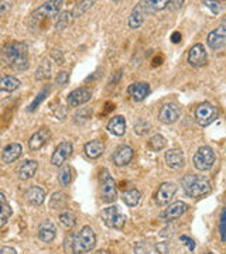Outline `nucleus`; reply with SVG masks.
Listing matches in <instances>:
<instances>
[{
	"instance_id": "1",
	"label": "nucleus",
	"mask_w": 226,
	"mask_h": 254,
	"mask_svg": "<svg viewBox=\"0 0 226 254\" xmlns=\"http://www.w3.org/2000/svg\"><path fill=\"white\" fill-rule=\"evenodd\" d=\"M3 60L16 71H26L28 68V47L26 43L11 41L3 48Z\"/></svg>"
},
{
	"instance_id": "2",
	"label": "nucleus",
	"mask_w": 226,
	"mask_h": 254,
	"mask_svg": "<svg viewBox=\"0 0 226 254\" xmlns=\"http://www.w3.org/2000/svg\"><path fill=\"white\" fill-rule=\"evenodd\" d=\"M181 187L190 198H201L211 192V182L201 175L187 174L181 180Z\"/></svg>"
},
{
	"instance_id": "3",
	"label": "nucleus",
	"mask_w": 226,
	"mask_h": 254,
	"mask_svg": "<svg viewBox=\"0 0 226 254\" xmlns=\"http://www.w3.org/2000/svg\"><path fill=\"white\" fill-rule=\"evenodd\" d=\"M96 245V235L90 226H83L79 230V233L74 235L73 240V253L85 254L93 250Z\"/></svg>"
},
{
	"instance_id": "4",
	"label": "nucleus",
	"mask_w": 226,
	"mask_h": 254,
	"mask_svg": "<svg viewBox=\"0 0 226 254\" xmlns=\"http://www.w3.org/2000/svg\"><path fill=\"white\" fill-rule=\"evenodd\" d=\"M100 200L105 203L115 202L118 198V190H116V184L113 181V178L110 177L108 170H102L100 173V188H99Z\"/></svg>"
},
{
	"instance_id": "5",
	"label": "nucleus",
	"mask_w": 226,
	"mask_h": 254,
	"mask_svg": "<svg viewBox=\"0 0 226 254\" xmlns=\"http://www.w3.org/2000/svg\"><path fill=\"white\" fill-rule=\"evenodd\" d=\"M61 4L63 1H45L44 4H41L38 9L33 13L31 16V23H33V27L43 23L44 20H50V18L55 17L58 14V11L61 9Z\"/></svg>"
},
{
	"instance_id": "6",
	"label": "nucleus",
	"mask_w": 226,
	"mask_h": 254,
	"mask_svg": "<svg viewBox=\"0 0 226 254\" xmlns=\"http://www.w3.org/2000/svg\"><path fill=\"white\" fill-rule=\"evenodd\" d=\"M100 218L103 220V223L110 229H116V230H122L125 225H126V215H123L120 212V209L118 206H108L102 210Z\"/></svg>"
},
{
	"instance_id": "7",
	"label": "nucleus",
	"mask_w": 226,
	"mask_h": 254,
	"mask_svg": "<svg viewBox=\"0 0 226 254\" xmlns=\"http://www.w3.org/2000/svg\"><path fill=\"white\" fill-rule=\"evenodd\" d=\"M215 164V153L209 145H202L194 154V165L199 171H208Z\"/></svg>"
},
{
	"instance_id": "8",
	"label": "nucleus",
	"mask_w": 226,
	"mask_h": 254,
	"mask_svg": "<svg viewBox=\"0 0 226 254\" xmlns=\"http://www.w3.org/2000/svg\"><path fill=\"white\" fill-rule=\"evenodd\" d=\"M218 118V109L211 105L208 102H204L197 106L195 109V120L201 126H209L211 123H214Z\"/></svg>"
},
{
	"instance_id": "9",
	"label": "nucleus",
	"mask_w": 226,
	"mask_h": 254,
	"mask_svg": "<svg viewBox=\"0 0 226 254\" xmlns=\"http://www.w3.org/2000/svg\"><path fill=\"white\" fill-rule=\"evenodd\" d=\"M181 116L180 108L175 103H165L161 106L158 112V120L164 125H172L175 123Z\"/></svg>"
},
{
	"instance_id": "10",
	"label": "nucleus",
	"mask_w": 226,
	"mask_h": 254,
	"mask_svg": "<svg viewBox=\"0 0 226 254\" xmlns=\"http://www.w3.org/2000/svg\"><path fill=\"white\" fill-rule=\"evenodd\" d=\"M208 61V54L202 44H195L188 51V64L194 68H201Z\"/></svg>"
},
{
	"instance_id": "11",
	"label": "nucleus",
	"mask_w": 226,
	"mask_h": 254,
	"mask_svg": "<svg viewBox=\"0 0 226 254\" xmlns=\"http://www.w3.org/2000/svg\"><path fill=\"white\" fill-rule=\"evenodd\" d=\"M177 192V185L174 182H163L155 192V202L158 205H167L174 198Z\"/></svg>"
},
{
	"instance_id": "12",
	"label": "nucleus",
	"mask_w": 226,
	"mask_h": 254,
	"mask_svg": "<svg viewBox=\"0 0 226 254\" xmlns=\"http://www.w3.org/2000/svg\"><path fill=\"white\" fill-rule=\"evenodd\" d=\"M73 144H71L70 141H63V143H60V144L57 145L53 157H51V164L55 165V167H61V165L65 163V160H68L70 155L73 154Z\"/></svg>"
},
{
	"instance_id": "13",
	"label": "nucleus",
	"mask_w": 226,
	"mask_h": 254,
	"mask_svg": "<svg viewBox=\"0 0 226 254\" xmlns=\"http://www.w3.org/2000/svg\"><path fill=\"white\" fill-rule=\"evenodd\" d=\"M50 137H51V133H50V128H48V127L40 128V130L36 131L33 136L30 137V140H28V147H30V150H33V151L41 150V148L48 143Z\"/></svg>"
},
{
	"instance_id": "14",
	"label": "nucleus",
	"mask_w": 226,
	"mask_h": 254,
	"mask_svg": "<svg viewBox=\"0 0 226 254\" xmlns=\"http://www.w3.org/2000/svg\"><path fill=\"white\" fill-rule=\"evenodd\" d=\"M187 209H188V205L185 203V202H174L171 203L168 208L164 210L163 213L160 215V218L165 220V222H171V220H175V219L181 218L185 212H187Z\"/></svg>"
},
{
	"instance_id": "15",
	"label": "nucleus",
	"mask_w": 226,
	"mask_h": 254,
	"mask_svg": "<svg viewBox=\"0 0 226 254\" xmlns=\"http://www.w3.org/2000/svg\"><path fill=\"white\" fill-rule=\"evenodd\" d=\"M90 98H92V92L88 88H78L67 96V103L71 108H76V106H81L83 103L89 102Z\"/></svg>"
},
{
	"instance_id": "16",
	"label": "nucleus",
	"mask_w": 226,
	"mask_h": 254,
	"mask_svg": "<svg viewBox=\"0 0 226 254\" xmlns=\"http://www.w3.org/2000/svg\"><path fill=\"white\" fill-rule=\"evenodd\" d=\"M207 43H208L209 48H212L215 51L224 48L226 44V28L221 24L214 31H211L208 34V38H207Z\"/></svg>"
},
{
	"instance_id": "17",
	"label": "nucleus",
	"mask_w": 226,
	"mask_h": 254,
	"mask_svg": "<svg viewBox=\"0 0 226 254\" xmlns=\"http://www.w3.org/2000/svg\"><path fill=\"white\" fill-rule=\"evenodd\" d=\"M133 155H135V151H133L132 147H129V145H122V147H119L118 150L113 153V155H112V161H113V164H115L116 167H125V165H127V164L133 160Z\"/></svg>"
},
{
	"instance_id": "18",
	"label": "nucleus",
	"mask_w": 226,
	"mask_h": 254,
	"mask_svg": "<svg viewBox=\"0 0 226 254\" xmlns=\"http://www.w3.org/2000/svg\"><path fill=\"white\" fill-rule=\"evenodd\" d=\"M165 163L172 170H181L185 165V155L181 148H171L165 153Z\"/></svg>"
},
{
	"instance_id": "19",
	"label": "nucleus",
	"mask_w": 226,
	"mask_h": 254,
	"mask_svg": "<svg viewBox=\"0 0 226 254\" xmlns=\"http://www.w3.org/2000/svg\"><path fill=\"white\" fill-rule=\"evenodd\" d=\"M57 236V227L51 220H44L38 226V239L44 243H51Z\"/></svg>"
},
{
	"instance_id": "20",
	"label": "nucleus",
	"mask_w": 226,
	"mask_h": 254,
	"mask_svg": "<svg viewBox=\"0 0 226 254\" xmlns=\"http://www.w3.org/2000/svg\"><path fill=\"white\" fill-rule=\"evenodd\" d=\"M150 92V86L149 83L146 82H139V83H132L129 88H127V93L132 96V99L135 102H142L147 98Z\"/></svg>"
},
{
	"instance_id": "21",
	"label": "nucleus",
	"mask_w": 226,
	"mask_h": 254,
	"mask_svg": "<svg viewBox=\"0 0 226 254\" xmlns=\"http://www.w3.org/2000/svg\"><path fill=\"white\" fill-rule=\"evenodd\" d=\"M23 153V147L18 143H11V144L6 145L1 151V160L4 164L14 163L17 158H20V155Z\"/></svg>"
},
{
	"instance_id": "22",
	"label": "nucleus",
	"mask_w": 226,
	"mask_h": 254,
	"mask_svg": "<svg viewBox=\"0 0 226 254\" xmlns=\"http://www.w3.org/2000/svg\"><path fill=\"white\" fill-rule=\"evenodd\" d=\"M45 199V190L41 187L33 185L26 190V200L31 206H40Z\"/></svg>"
},
{
	"instance_id": "23",
	"label": "nucleus",
	"mask_w": 226,
	"mask_h": 254,
	"mask_svg": "<svg viewBox=\"0 0 226 254\" xmlns=\"http://www.w3.org/2000/svg\"><path fill=\"white\" fill-rule=\"evenodd\" d=\"M37 168H38V163L34 160H26L23 164H20L17 170V175L20 180L23 181H27L30 178H33L37 173Z\"/></svg>"
},
{
	"instance_id": "24",
	"label": "nucleus",
	"mask_w": 226,
	"mask_h": 254,
	"mask_svg": "<svg viewBox=\"0 0 226 254\" xmlns=\"http://www.w3.org/2000/svg\"><path fill=\"white\" fill-rule=\"evenodd\" d=\"M108 130L113 136H123L126 131V120L123 116H113L108 122Z\"/></svg>"
},
{
	"instance_id": "25",
	"label": "nucleus",
	"mask_w": 226,
	"mask_h": 254,
	"mask_svg": "<svg viewBox=\"0 0 226 254\" xmlns=\"http://www.w3.org/2000/svg\"><path fill=\"white\" fill-rule=\"evenodd\" d=\"M103 150H105V145L100 140H92V141H88L85 147H83V151L86 157H89L90 160H96L99 158L100 155L103 154Z\"/></svg>"
},
{
	"instance_id": "26",
	"label": "nucleus",
	"mask_w": 226,
	"mask_h": 254,
	"mask_svg": "<svg viewBox=\"0 0 226 254\" xmlns=\"http://www.w3.org/2000/svg\"><path fill=\"white\" fill-rule=\"evenodd\" d=\"M145 16L146 13L143 10V6H142V3H139L135 9L132 10V13L129 16V27L133 28V30L140 27L143 24V21H145Z\"/></svg>"
},
{
	"instance_id": "27",
	"label": "nucleus",
	"mask_w": 226,
	"mask_h": 254,
	"mask_svg": "<svg viewBox=\"0 0 226 254\" xmlns=\"http://www.w3.org/2000/svg\"><path fill=\"white\" fill-rule=\"evenodd\" d=\"M168 4H170L168 0H147V1H142L143 10L147 14H153V13H157L160 10H164Z\"/></svg>"
},
{
	"instance_id": "28",
	"label": "nucleus",
	"mask_w": 226,
	"mask_h": 254,
	"mask_svg": "<svg viewBox=\"0 0 226 254\" xmlns=\"http://www.w3.org/2000/svg\"><path fill=\"white\" fill-rule=\"evenodd\" d=\"M122 199L123 202L126 203L127 206H130V208H135L137 206L139 203H140V199H142V193H140V190H129L126 192H123V196H122Z\"/></svg>"
},
{
	"instance_id": "29",
	"label": "nucleus",
	"mask_w": 226,
	"mask_h": 254,
	"mask_svg": "<svg viewBox=\"0 0 226 254\" xmlns=\"http://www.w3.org/2000/svg\"><path fill=\"white\" fill-rule=\"evenodd\" d=\"M0 212H1V218H0L1 222H0V226H4V225L7 223V220L10 219V216H11L13 210H11V206L7 203L6 196H4L3 192H0Z\"/></svg>"
},
{
	"instance_id": "30",
	"label": "nucleus",
	"mask_w": 226,
	"mask_h": 254,
	"mask_svg": "<svg viewBox=\"0 0 226 254\" xmlns=\"http://www.w3.org/2000/svg\"><path fill=\"white\" fill-rule=\"evenodd\" d=\"M21 82L18 81L16 76H11V75H7V76H3L1 81H0V89L3 92H13L16 91L17 88H20Z\"/></svg>"
},
{
	"instance_id": "31",
	"label": "nucleus",
	"mask_w": 226,
	"mask_h": 254,
	"mask_svg": "<svg viewBox=\"0 0 226 254\" xmlns=\"http://www.w3.org/2000/svg\"><path fill=\"white\" fill-rule=\"evenodd\" d=\"M51 76V64L48 60H44L41 65L37 68L36 79L37 81H47Z\"/></svg>"
},
{
	"instance_id": "32",
	"label": "nucleus",
	"mask_w": 226,
	"mask_h": 254,
	"mask_svg": "<svg viewBox=\"0 0 226 254\" xmlns=\"http://www.w3.org/2000/svg\"><path fill=\"white\" fill-rule=\"evenodd\" d=\"M67 205V196L64 192H54L51 199H50V209H63Z\"/></svg>"
},
{
	"instance_id": "33",
	"label": "nucleus",
	"mask_w": 226,
	"mask_h": 254,
	"mask_svg": "<svg viewBox=\"0 0 226 254\" xmlns=\"http://www.w3.org/2000/svg\"><path fill=\"white\" fill-rule=\"evenodd\" d=\"M147 145L153 151H160V150H163L164 147L167 145V140L161 134H155V136H153L147 141Z\"/></svg>"
},
{
	"instance_id": "34",
	"label": "nucleus",
	"mask_w": 226,
	"mask_h": 254,
	"mask_svg": "<svg viewBox=\"0 0 226 254\" xmlns=\"http://www.w3.org/2000/svg\"><path fill=\"white\" fill-rule=\"evenodd\" d=\"M60 223L65 229H73L76 225V218H75V215H74L71 210H67V212H63L60 215Z\"/></svg>"
},
{
	"instance_id": "35",
	"label": "nucleus",
	"mask_w": 226,
	"mask_h": 254,
	"mask_svg": "<svg viewBox=\"0 0 226 254\" xmlns=\"http://www.w3.org/2000/svg\"><path fill=\"white\" fill-rule=\"evenodd\" d=\"M73 11H63L58 17H57V28L58 30H64V28H67L70 24H71V21H73Z\"/></svg>"
},
{
	"instance_id": "36",
	"label": "nucleus",
	"mask_w": 226,
	"mask_h": 254,
	"mask_svg": "<svg viewBox=\"0 0 226 254\" xmlns=\"http://www.w3.org/2000/svg\"><path fill=\"white\" fill-rule=\"evenodd\" d=\"M71 167L70 165H63L58 171V181L63 187H67L71 182Z\"/></svg>"
},
{
	"instance_id": "37",
	"label": "nucleus",
	"mask_w": 226,
	"mask_h": 254,
	"mask_svg": "<svg viewBox=\"0 0 226 254\" xmlns=\"http://www.w3.org/2000/svg\"><path fill=\"white\" fill-rule=\"evenodd\" d=\"M50 89H51V88H50L48 85L45 86L44 89H41V92H40V93H38V95L36 96V99L33 100V102H31V105L28 106V112H34V110H36L37 108L40 106V103H41V102L45 99V96L48 95Z\"/></svg>"
},
{
	"instance_id": "38",
	"label": "nucleus",
	"mask_w": 226,
	"mask_h": 254,
	"mask_svg": "<svg viewBox=\"0 0 226 254\" xmlns=\"http://www.w3.org/2000/svg\"><path fill=\"white\" fill-rule=\"evenodd\" d=\"M95 4V1H81V3H78L73 10V16L74 18L75 17H81L82 14L86 11L88 9H90L92 6Z\"/></svg>"
},
{
	"instance_id": "39",
	"label": "nucleus",
	"mask_w": 226,
	"mask_h": 254,
	"mask_svg": "<svg viewBox=\"0 0 226 254\" xmlns=\"http://www.w3.org/2000/svg\"><path fill=\"white\" fill-rule=\"evenodd\" d=\"M135 131L137 134H140V136L149 133V131H150V123L146 122L145 119H139L135 123Z\"/></svg>"
},
{
	"instance_id": "40",
	"label": "nucleus",
	"mask_w": 226,
	"mask_h": 254,
	"mask_svg": "<svg viewBox=\"0 0 226 254\" xmlns=\"http://www.w3.org/2000/svg\"><path fill=\"white\" fill-rule=\"evenodd\" d=\"M219 233L222 242H226V209H222L219 216Z\"/></svg>"
},
{
	"instance_id": "41",
	"label": "nucleus",
	"mask_w": 226,
	"mask_h": 254,
	"mask_svg": "<svg viewBox=\"0 0 226 254\" xmlns=\"http://www.w3.org/2000/svg\"><path fill=\"white\" fill-rule=\"evenodd\" d=\"M135 254H151V247L145 242H140L136 245Z\"/></svg>"
},
{
	"instance_id": "42",
	"label": "nucleus",
	"mask_w": 226,
	"mask_h": 254,
	"mask_svg": "<svg viewBox=\"0 0 226 254\" xmlns=\"http://www.w3.org/2000/svg\"><path fill=\"white\" fill-rule=\"evenodd\" d=\"M202 6H205V7H208L214 14H218L219 13V10H221V3L219 1H211V0H205V1H202Z\"/></svg>"
},
{
	"instance_id": "43",
	"label": "nucleus",
	"mask_w": 226,
	"mask_h": 254,
	"mask_svg": "<svg viewBox=\"0 0 226 254\" xmlns=\"http://www.w3.org/2000/svg\"><path fill=\"white\" fill-rule=\"evenodd\" d=\"M68 79H70V75H68V72L67 71H61V72L57 73V78H55V82H57V85H65L67 82H68Z\"/></svg>"
},
{
	"instance_id": "44",
	"label": "nucleus",
	"mask_w": 226,
	"mask_h": 254,
	"mask_svg": "<svg viewBox=\"0 0 226 254\" xmlns=\"http://www.w3.org/2000/svg\"><path fill=\"white\" fill-rule=\"evenodd\" d=\"M73 240H74L73 233H71L70 236L65 239V246H64V249H65V253L67 254H74L73 253Z\"/></svg>"
},
{
	"instance_id": "45",
	"label": "nucleus",
	"mask_w": 226,
	"mask_h": 254,
	"mask_svg": "<svg viewBox=\"0 0 226 254\" xmlns=\"http://www.w3.org/2000/svg\"><path fill=\"white\" fill-rule=\"evenodd\" d=\"M180 240H181V242H184V245L187 246V247H188V250H191V252H192V250L195 249V242H194V240H192L191 237L181 236Z\"/></svg>"
},
{
	"instance_id": "46",
	"label": "nucleus",
	"mask_w": 226,
	"mask_h": 254,
	"mask_svg": "<svg viewBox=\"0 0 226 254\" xmlns=\"http://www.w3.org/2000/svg\"><path fill=\"white\" fill-rule=\"evenodd\" d=\"M53 58H54L55 61L58 64H64V55H63V51H60V50H53Z\"/></svg>"
},
{
	"instance_id": "47",
	"label": "nucleus",
	"mask_w": 226,
	"mask_h": 254,
	"mask_svg": "<svg viewBox=\"0 0 226 254\" xmlns=\"http://www.w3.org/2000/svg\"><path fill=\"white\" fill-rule=\"evenodd\" d=\"M0 254H17L16 250L13 247H9V246H3L1 250H0Z\"/></svg>"
},
{
	"instance_id": "48",
	"label": "nucleus",
	"mask_w": 226,
	"mask_h": 254,
	"mask_svg": "<svg viewBox=\"0 0 226 254\" xmlns=\"http://www.w3.org/2000/svg\"><path fill=\"white\" fill-rule=\"evenodd\" d=\"M182 4H184V1L181 0V1H170V4H168V6H174L175 9H180Z\"/></svg>"
},
{
	"instance_id": "49",
	"label": "nucleus",
	"mask_w": 226,
	"mask_h": 254,
	"mask_svg": "<svg viewBox=\"0 0 226 254\" xmlns=\"http://www.w3.org/2000/svg\"><path fill=\"white\" fill-rule=\"evenodd\" d=\"M180 40H181L180 33H174V34H172V43H178Z\"/></svg>"
},
{
	"instance_id": "50",
	"label": "nucleus",
	"mask_w": 226,
	"mask_h": 254,
	"mask_svg": "<svg viewBox=\"0 0 226 254\" xmlns=\"http://www.w3.org/2000/svg\"><path fill=\"white\" fill-rule=\"evenodd\" d=\"M221 24H222V26H224V27L226 28V16H225V17H224V20H222V23H221Z\"/></svg>"
},
{
	"instance_id": "51",
	"label": "nucleus",
	"mask_w": 226,
	"mask_h": 254,
	"mask_svg": "<svg viewBox=\"0 0 226 254\" xmlns=\"http://www.w3.org/2000/svg\"><path fill=\"white\" fill-rule=\"evenodd\" d=\"M207 254H212V253H207Z\"/></svg>"
}]
</instances>
